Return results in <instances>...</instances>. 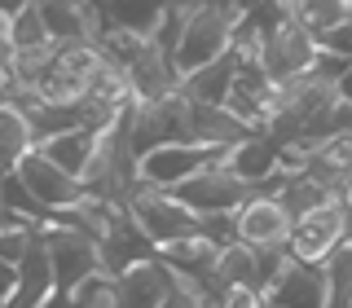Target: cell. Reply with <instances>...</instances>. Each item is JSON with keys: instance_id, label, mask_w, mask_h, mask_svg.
Instances as JSON below:
<instances>
[{"instance_id": "1", "label": "cell", "mask_w": 352, "mask_h": 308, "mask_svg": "<svg viewBox=\"0 0 352 308\" xmlns=\"http://www.w3.org/2000/svg\"><path fill=\"white\" fill-rule=\"evenodd\" d=\"M242 9L247 5H194L190 22H185V36H181V49H176L181 80L220 62L234 49V27L242 22Z\"/></svg>"}, {"instance_id": "2", "label": "cell", "mask_w": 352, "mask_h": 308, "mask_svg": "<svg viewBox=\"0 0 352 308\" xmlns=\"http://www.w3.org/2000/svg\"><path fill=\"white\" fill-rule=\"evenodd\" d=\"M172 194L181 198L198 220H207V216H238L251 198H260L256 185H247L225 159H216L207 172H198L194 181H185L181 190H172Z\"/></svg>"}, {"instance_id": "3", "label": "cell", "mask_w": 352, "mask_h": 308, "mask_svg": "<svg viewBox=\"0 0 352 308\" xmlns=\"http://www.w3.org/2000/svg\"><path fill=\"white\" fill-rule=\"evenodd\" d=\"M40 242H44V251H49L53 282H58L62 295H75L88 278L102 273V251H97V242L58 225V220H44L40 225Z\"/></svg>"}, {"instance_id": "4", "label": "cell", "mask_w": 352, "mask_h": 308, "mask_svg": "<svg viewBox=\"0 0 352 308\" xmlns=\"http://www.w3.org/2000/svg\"><path fill=\"white\" fill-rule=\"evenodd\" d=\"M128 216L146 229V238L154 242V247H163V242H181V238H190V234L203 229V220H198L176 194L154 190V185H146V181L128 194Z\"/></svg>"}, {"instance_id": "5", "label": "cell", "mask_w": 352, "mask_h": 308, "mask_svg": "<svg viewBox=\"0 0 352 308\" xmlns=\"http://www.w3.org/2000/svg\"><path fill=\"white\" fill-rule=\"evenodd\" d=\"M128 132H132V146H137L141 159L163 146H190V102L181 93L168 97V102H154V106L137 102L128 110Z\"/></svg>"}, {"instance_id": "6", "label": "cell", "mask_w": 352, "mask_h": 308, "mask_svg": "<svg viewBox=\"0 0 352 308\" xmlns=\"http://www.w3.org/2000/svg\"><path fill=\"white\" fill-rule=\"evenodd\" d=\"M344 242H348V212L339 203H326V207H317V212H308V216L295 220L291 256L300 264H317V269H322Z\"/></svg>"}, {"instance_id": "7", "label": "cell", "mask_w": 352, "mask_h": 308, "mask_svg": "<svg viewBox=\"0 0 352 308\" xmlns=\"http://www.w3.org/2000/svg\"><path fill=\"white\" fill-rule=\"evenodd\" d=\"M229 150H203V146H163L150 150L141 159V181L154 185V190H181L185 181H194L198 172H207L216 159H225Z\"/></svg>"}, {"instance_id": "8", "label": "cell", "mask_w": 352, "mask_h": 308, "mask_svg": "<svg viewBox=\"0 0 352 308\" xmlns=\"http://www.w3.org/2000/svg\"><path fill=\"white\" fill-rule=\"evenodd\" d=\"M18 181L31 190V198L40 203V212L49 216V220H53V216H62V212H71V207L84 198V185L75 181V176H66V172L58 168V163H49L40 150L22 159Z\"/></svg>"}, {"instance_id": "9", "label": "cell", "mask_w": 352, "mask_h": 308, "mask_svg": "<svg viewBox=\"0 0 352 308\" xmlns=\"http://www.w3.org/2000/svg\"><path fill=\"white\" fill-rule=\"evenodd\" d=\"M291 229H295L291 212L273 194L251 198L238 212V242L251 251H291Z\"/></svg>"}, {"instance_id": "10", "label": "cell", "mask_w": 352, "mask_h": 308, "mask_svg": "<svg viewBox=\"0 0 352 308\" xmlns=\"http://www.w3.org/2000/svg\"><path fill=\"white\" fill-rule=\"evenodd\" d=\"M269 304L273 308H330V278L317 264H300L291 256V264L282 269V278L269 286Z\"/></svg>"}, {"instance_id": "11", "label": "cell", "mask_w": 352, "mask_h": 308, "mask_svg": "<svg viewBox=\"0 0 352 308\" xmlns=\"http://www.w3.org/2000/svg\"><path fill=\"white\" fill-rule=\"evenodd\" d=\"M128 80H132V97H137L141 106L168 102V97L181 93V71H176V62L163 49H154V44H146V49L128 62Z\"/></svg>"}, {"instance_id": "12", "label": "cell", "mask_w": 352, "mask_h": 308, "mask_svg": "<svg viewBox=\"0 0 352 308\" xmlns=\"http://www.w3.org/2000/svg\"><path fill=\"white\" fill-rule=\"evenodd\" d=\"M97 251H102V273L106 278H124L128 269L154 260V242L146 238V229H141L132 216H119L115 225H110V234L97 242Z\"/></svg>"}, {"instance_id": "13", "label": "cell", "mask_w": 352, "mask_h": 308, "mask_svg": "<svg viewBox=\"0 0 352 308\" xmlns=\"http://www.w3.org/2000/svg\"><path fill=\"white\" fill-rule=\"evenodd\" d=\"M176 282L181 278L154 256L146 264H137V269H128L124 278H115V300H119V308H159L176 291Z\"/></svg>"}, {"instance_id": "14", "label": "cell", "mask_w": 352, "mask_h": 308, "mask_svg": "<svg viewBox=\"0 0 352 308\" xmlns=\"http://www.w3.org/2000/svg\"><path fill=\"white\" fill-rule=\"evenodd\" d=\"M256 137L229 106H190V146L203 150H234Z\"/></svg>"}, {"instance_id": "15", "label": "cell", "mask_w": 352, "mask_h": 308, "mask_svg": "<svg viewBox=\"0 0 352 308\" xmlns=\"http://www.w3.org/2000/svg\"><path fill=\"white\" fill-rule=\"evenodd\" d=\"M53 291H58L53 264H49V251H44V242L36 234L31 247H27V256L18 260V291H14V300H9L5 308H44L53 300Z\"/></svg>"}, {"instance_id": "16", "label": "cell", "mask_w": 352, "mask_h": 308, "mask_svg": "<svg viewBox=\"0 0 352 308\" xmlns=\"http://www.w3.org/2000/svg\"><path fill=\"white\" fill-rule=\"evenodd\" d=\"M238 71H242V62L234 58V49H229L220 62L203 66V71H194V75H185V80H181V97L190 106H229V93H234V84H238Z\"/></svg>"}, {"instance_id": "17", "label": "cell", "mask_w": 352, "mask_h": 308, "mask_svg": "<svg viewBox=\"0 0 352 308\" xmlns=\"http://www.w3.org/2000/svg\"><path fill=\"white\" fill-rule=\"evenodd\" d=\"M163 14H168V5H146V0H137V5H128V0L97 5V18H102L106 31H119V36L141 40V44H150L154 36H159Z\"/></svg>"}, {"instance_id": "18", "label": "cell", "mask_w": 352, "mask_h": 308, "mask_svg": "<svg viewBox=\"0 0 352 308\" xmlns=\"http://www.w3.org/2000/svg\"><path fill=\"white\" fill-rule=\"evenodd\" d=\"M229 286H256V291H264L260 286V260H256V251L242 247V242H229V247L220 251L216 273H212V304H220V295H225Z\"/></svg>"}, {"instance_id": "19", "label": "cell", "mask_w": 352, "mask_h": 308, "mask_svg": "<svg viewBox=\"0 0 352 308\" xmlns=\"http://www.w3.org/2000/svg\"><path fill=\"white\" fill-rule=\"evenodd\" d=\"M40 14H44V27L58 49L66 44H84L88 31H93V5H66V0H40ZM93 44V40H88Z\"/></svg>"}, {"instance_id": "20", "label": "cell", "mask_w": 352, "mask_h": 308, "mask_svg": "<svg viewBox=\"0 0 352 308\" xmlns=\"http://www.w3.org/2000/svg\"><path fill=\"white\" fill-rule=\"evenodd\" d=\"M97 141H102V132H97V128H80V132H66V137L44 141L40 154L49 163H58L66 176L80 181V176L88 172V163H93V154H97Z\"/></svg>"}, {"instance_id": "21", "label": "cell", "mask_w": 352, "mask_h": 308, "mask_svg": "<svg viewBox=\"0 0 352 308\" xmlns=\"http://www.w3.org/2000/svg\"><path fill=\"white\" fill-rule=\"evenodd\" d=\"M27 154H36V132L27 115H18L14 106H0V181L14 176Z\"/></svg>"}, {"instance_id": "22", "label": "cell", "mask_w": 352, "mask_h": 308, "mask_svg": "<svg viewBox=\"0 0 352 308\" xmlns=\"http://www.w3.org/2000/svg\"><path fill=\"white\" fill-rule=\"evenodd\" d=\"M9 40H14V53H49L58 49L44 27V14L40 5H18L14 9V27H9Z\"/></svg>"}, {"instance_id": "23", "label": "cell", "mask_w": 352, "mask_h": 308, "mask_svg": "<svg viewBox=\"0 0 352 308\" xmlns=\"http://www.w3.org/2000/svg\"><path fill=\"white\" fill-rule=\"evenodd\" d=\"M273 198H278L286 212H291V220H300V216H308V212H317V207L335 203V194L322 190L317 181H308V176H286V181H282V190L273 194Z\"/></svg>"}, {"instance_id": "24", "label": "cell", "mask_w": 352, "mask_h": 308, "mask_svg": "<svg viewBox=\"0 0 352 308\" xmlns=\"http://www.w3.org/2000/svg\"><path fill=\"white\" fill-rule=\"evenodd\" d=\"M295 14H300L313 40H326L330 31H339L348 22V0H300Z\"/></svg>"}, {"instance_id": "25", "label": "cell", "mask_w": 352, "mask_h": 308, "mask_svg": "<svg viewBox=\"0 0 352 308\" xmlns=\"http://www.w3.org/2000/svg\"><path fill=\"white\" fill-rule=\"evenodd\" d=\"M36 234H40V225H31V220L14 216L9 207H0V260L18 264L22 256H27V247H31Z\"/></svg>"}, {"instance_id": "26", "label": "cell", "mask_w": 352, "mask_h": 308, "mask_svg": "<svg viewBox=\"0 0 352 308\" xmlns=\"http://www.w3.org/2000/svg\"><path fill=\"white\" fill-rule=\"evenodd\" d=\"M322 269L330 278V308H348V300H352V242H344Z\"/></svg>"}, {"instance_id": "27", "label": "cell", "mask_w": 352, "mask_h": 308, "mask_svg": "<svg viewBox=\"0 0 352 308\" xmlns=\"http://www.w3.org/2000/svg\"><path fill=\"white\" fill-rule=\"evenodd\" d=\"M220 308H273V304L256 286H229V291L220 295Z\"/></svg>"}, {"instance_id": "28", "label": "cell", "mask_w": 352, "mask_h": 308, "mask_svg": "<svg viewBox=\"0 0 352 308\" xmlns=\"http://www.w3.org/2000/svg\"><path fill=\"white\" fill-rule=\"evenodd\" d=\"M317 44H322V53H335V58L352 62V0H348V22L339 31H330L326 40H317Z\"/></svg>"}, {"instance_id": "29", "label": "cell", "mask_w": 352, "mask_h": 308, "mask_svg": "<svg viewBox=\"0 0 352 308\" xmlns=\"http://www.w3.org/2000/svg\"><path fill=\"white\" fill-rule=\"evenodd\" d=\"M207 300H203V295H198L194 291V286H185V282H176V291L168 295V300H163L159 308H203Z\"/></svg>"}, {"instance_id": "30", "label": "cell", "mask_w": 352, "mask_h": 308, "mask_svg": "<svg viewBox=\"0 0 352 308\" xmlns=\"http://www.w3.org/2000/svg\"><path fill=\"white\" fill-rule=\"evenodd\" d=\"M14 291H18V264L0 260V304L14 300Z\"/></svg>"}, {"instance_id": "31", "label": "cell", "mask_w": 352, "mask_h": 308, "mask_svg": "<svg viewBox=\"0 0 352 308\" xmlns=\"http://www.w3.org/2000/svg\"><path fill=\"white\" fill-rule=\"evenodd\" d=\"M335 97H339L344 106H352V66H348V71L335 80Z\"/></svg>"}, {"instance_id": "32", "label": "cell", "mask_w": 352, "mask_h": 308, "mask_svg": "<svg viewBox=\"0 0 352 308\" xmlns=\"http://www.w3.org/2000/svg\"><path fill=\"white\" fill-rule=\"evenodd\" d=\"M335 203L344 207V212H352V168H348V176L339 181V190H335Z\"/></svg>"}]
</instances>
